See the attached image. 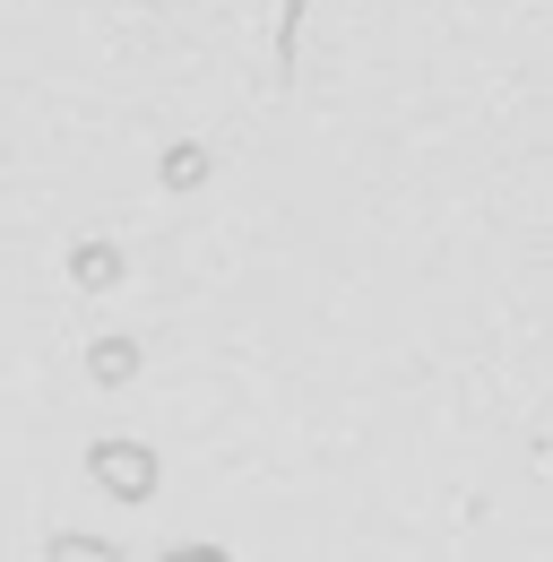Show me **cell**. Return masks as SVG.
<instances>
[{"mask_svg": "<svg viewBox=\"0 0 553 562\" xmlns=\"http://www.w3.org/2000/svg\"><path fill=\"white\" fill-rule=\"evenodd\" d=\"M53 562H113V546H95V537H53Z\"/></svg>", "mask_w": 553, "mask_h": 562, "instance_id": "2", "label": "cell"}, {"mask_svg": "<svg viewBox=\"0 0 553 562\" xmlns=\"http://www.w3.org/2000/svg\"><path fill=\"white\" fill-rule=\"evenodd\" d=\"M165 562H234V554H225V546H173Z\"/></svg>", "mask_w": 553, "mask_h": 562, "instance_id": "3", "label": "cell"}, {"mask_svg": "<svg viewBox=\"0 0 553 562\" xmlns=\"http://www.w3.org/2000/svg\"><path fill=\"white\" fill-rule=\"evenodd\" d=\"M87 468L122 493V502H147V493H156V450H147V441H95Z\"/></svg>", "mask_w": 553, "mask_h": 562, "instance_id": "1", "label": "cell"}]
</instances>
